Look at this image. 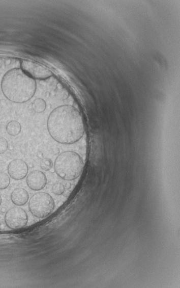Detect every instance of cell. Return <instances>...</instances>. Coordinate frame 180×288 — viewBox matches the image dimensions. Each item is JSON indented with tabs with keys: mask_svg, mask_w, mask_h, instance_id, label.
I'll list each match as a JSON object with an SVG mask.
<instances>
[{
	"mask_svg": "<svg viewBox=\"0 0 180 288\" xmlns=\"http://www.w3.org/2000/svg\"><path fill=\"white\" fill-rule=\"evenodd\" d=\"M47 129L56 142L66 145L77 143L85 132L81 113L72 106L58 107L49 116Z\"/></svg>",
	"mask_w": 180,
	"mask_h": 288,
	"instance_id": "6da1fadb",
	"label": "cell"
},
{
	"mask_svg": "<svg viewBox=\"0 0 180 288\" xmlns=\"http://www.w3.org/2000/svg\"><path fill=\"white\" fill-rule=\"evenodd\" d=\"M4 95L13 102L24 103L31 100L36 92L35 79L23 72L21 69L9 70L2 82Z\"/></svg>",
	"mask_w": 180,
	"mask_h": 288,
	"instance_id": "7a4b0ae2",
	"label": "cell"
},
{
	"mask_svg": "<svg viewBox=\"0 0 180 288\" xmlns=\"http://www.w3.org/2000/svg\"><path fill=\"white\" fill-rule=\"evenodd\" d=\"M83 160L73 151H66L56 158L54 163L55 172L63 180L72 181L80 176L83 170Z\"/></svg>",
	"mask_w": 180,
	"mask_h": 288,
	"instance_id": "3957f363",
	"label": "cell"
},
{
	"mask_svg": "<svg viewBox=\"0 0 180 288\" xmlns=\"http://www.w3.org/2000/svg\"><path fill=\"white\" fill-rule=\"evenodd\" d=\"M53 198L48 193L39 192L33 195L29 201V210L33 216L38 218H45L54 210Z\"/></svg>",
	"mask_w": 180,
	"mask_h": 288,
	"instance_id": "277c9868",
	"label": "cell"
},
{
	"mask_svg": "<svg viewBox=\"0 0 180 288\" xmlns=\"http://www.w3.org/2000/svg\"><path fill=\"white\" fill-rule=\"evenodd\" d=\"M5 221L11 229H21L27 225L28 216L26 212L20 207H13L7 212Z\"/></svg>",
	"mask_w": 180,
	"mask_h": 288,
	"instance_id": "5b68a950",
	"label": "cell"
},
{
	"mask_svg": "<svg viewBox=\"0 0 180 288\" xmlns=\"http://www.w3.org/2000/svg\"><path fill=\"white\" fill-rule=\"evenodd\" d=\"M21 69L33 78L45 80L53 75L50 70L44 66L29 60H22Z\"/></svg>",
	"mask_w": 180,
	"mask_h": 288,
	"instance_id": "8992f818",
	"label": "cell"
},
{
	"mask_svg": "<svg viewBox=\"0 0 180 288\" xmlns=\"http://www.w3.org/2000/svg\"><path fill=\"white\" fill-rule=\"evenodd\" d=\"M28 168L27 164L20 159L14 160L8 167V171L14 180H20L24 178L27 174Z\"/></svg>",
	"mask_w": 180,
	"mask_h": 288,
	"instance_id": "52a82bcc",
	"label": "cell"
},
{
	"mask_svg": "<svg viewBox=\"0 0 180 288\" xmlns=\"http://www.w3.org/2000/svg\"><path fill=\"white\" fill-rule=\"evenodd\" d=\"M26 182L31 190L40 191L46 186L47 178L43 172L39 171H32L27 176Z\"/></svg>",
	"mask_w": 180,
	"mask_h": 288,
	"instance_id": "ba28073f",
	"label": "cell"
},
{
	"mask_svg": "<svg viewBox=\"0 0 180 288\" xmlns=\"http://www.w3.org/2000/svg\"><path fill=\"white\" fill-rule=\"evenodd\" d=\"M29 197L27 192L22 188L16 189L11 194V200L13 204L17 206L24 205L29 200Z\"/></svg>",
	"mask_w": 180,
	"mask_h": 288,
	"instance_id": "9c48e42d",
	"label": "cell"
},
{
	"mask_svg": "<svg viewBox=\"0 0 180 288\" xmlns=\"http://www.w3.org/2000/svg\"><path fill=\"white\" fill-rule=\"evenodd\" d=\"M7 131L11 136H17L20 134L21 131V125L20 122L17 121L9 122L7 125Z\"/></svg>",
	"mask_w": 180,
	"mask_h": 288,
	"instance_id": "30bf717a",
	"label": "cell"
},
{
	"mask_svg": "<svg viewBox=\"0 0 180 288\" xmlns=\"http://www.w3.org/2000/svg\"><path fill=\"white\" fill-rule=\"evenodd\" d=\"M32 107L33 110L36 112L42 113L46 110V103L43 99L37 98L33 101Z\"/></svg>",
	"mask_w": 180,
	"mask_h": 288,
	"instance_id": "8fae6325",
	"label": "cell"
},
{
	"mask_svg": "<svg viewBox=\"0 0 180 288\" xmlns=\"http://www.w3.org/2000/svg\"><path fill=\"white\" fill-rule=\"evenodd\" d=\"M56 96L59 100H66L69 96V92L61 84H58L56 89Z\"/></svg>",
	"mask_w": 180,
	"mask_h": 288,
	"instance_id": "7c38bea8",
	"label": "cell"
},
{
	"mask_svg": "<svg viewBox=\"0 0 180 288\" xmlns=\"http://www.w3.org/2000/svg\"><path fill=\"white\" fill-rule=\"evenodd\" d=\"M9 184H10V178H9L8 174L0 172V190L7 188Z\"/></svg>",
	"mask_w": 180,
	"mask_h": 288,
	"instance_id": "4fadbf2b",
	"label": "cell"
},
{
	"mask_svg": "<svg viewBox=\"0 0 180 288\" xmlns=\"http://www.w3.org/2000/svg\"><path fill=\"white\" fill-rule=\"evenodd\" d=\"M65 186L61 182H56L52 187V192L56 195H63L65 192Z\"/></svg>",
	"mask_w": 180,
	"mask_h": 288,
	"instance_id": "5bb4252c",
	"label": "cell"
},
{
	"mask_svg": "<svg viewBox=\"0 0 180 288\" xmlns=\"http://www.w3.org/2000/svg\"><path fill=\"white\" fill-rule=\"evenodd\" d=\"M40 166L44 171H49L53 167V163L49 159H44L42 160Z\"/></svg>",
	"mask_w": 180,
	"mask_h": 288,
	"instance_id": "9a60e30c",
	"label": "cell"
},
{
	"mask_svg": "<svg viewBox=\"0 0 180 288\" xmlns=\"http://www.w3.org/2000/svg\"><path fill=\"white\" fill-rule=\"evenodd\" d=\"M8 148V143L7 140L0 137V154H3L6 152Z\"/></svg>",
	"mask_w": 180,
	"mask_h": 288,
	"instance_id": "2e32d148",
	"label": "cell"
},
{
	"mask_svg": "<svg viewBox=\"0 0 180 288\" xmlns=\"http://www.w3.org/2000/svg\"><path fill=\"white\" fill-rule=\"evenodd\" d=\"M71 187V184L70 183H67L66 184L65 187L66 189H69Z\"/></svg>",
	"mask_w": 180,
	"mask_h": 288,
	"instance_id": "e0dca14e",
	"label": "cell"
},
{
	"mask_svg": "<svg viewBox=\"0 0 180 288\" xmlns=\"http://www.w3.org/2000/svg\"><path fill=\"white\" fill-rule=\"evenodd\" d=\"M2 202V197L0 196V205H1Z\"/></svg>",
	"mask_w": 180,
	"mask_h": 288,
	"instance_id": "ac0fdd59",
	"label": "cell"
}]
</instances>
